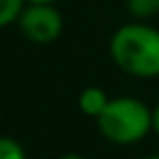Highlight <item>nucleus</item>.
Listing matches in <instances>:
<instances>
[{"label":"nucleus","instance_id":"obj_1","mask_svg":"<svg viewBox=\"0 0 159 159\" xmlns=\"http://www.w3.org/2000/svg\"><path fill=\"white\" fill-rule=\"evenodd\" d=\"M110 58L118 71L135 80L159 78V28L133 20L110 37Z\"/></svg>","mask_w":159,"mask_h":159},{"label":"nucleus","instance_id":"obj_2","mask_svg":"<svg viewBox=\"0 0 159 159\" xmlns=\"http://www.w3.org/2000/svg\"><path fill=\"white\" fill-rule=\"evenodd\" d=\"M101 138L116 146H131L153 131V112L142 99L123 95L110 97L106 110L95 118Z\"/></svg>","mask_w":159,"mask_h":159},{"label":"nucleus","instance_id":"obj_3","mask_svg":"<svg viewBox=\"0 0 159 159\" xmlns=\"http://www.w3.org/2000/svg\"><path fill=\"white\" fill-rule=\"evenodd\" d=\"M17 26L30 43L48 45V43H54L56 39H60L65 20H62V13L56 9V4L26 2V7L22 9L17 17Z\"/></svg>","mask_w":159,"mask_h":159},{"label":"nucleus","instance_id":"obj_4","mask_svg":"<svg viewBox=\"0 0 159 159\" xmlns=\"http://www.w3.org/2000/svg\"><path fill=\"white\" fill-rule=\"evenodd\" d=\"M107 101H110V95L101 86H86V88H82V93L78 95L80 112L84 116H88V118H97L106 110Z\"/></svg>","mask_w":159,"mask_h":159},{"label":"nucleus","instance_id":"obj_5","mask_svg":"<svg viewBox=\"0 0 159 159\" xmlns=\"http://www.w3.org/2000/svg\"><path fill=\"white\" fill-rule=\"evenodd\" d=\"M125 7L133 20L148 22L159 15V0H125Z\"/></svg>","mask_w":159,"mask_h":159},{"label":"nucleus","instance_id":"obj_6","mask_svg":"<svg viewBox=\"0 0 159 159\" xmlns=\"http://www.w3.org/2000/svg\"><path fill=\"white\" fill-rule=\"evenodd\" d=\"M24 7L26 0H0V28L17 24V17Z\"/></svg>","mask_w":159,"mask_h":159},{"label":"nucleus","instance_id":"obj_7","mask_svg":"<svg viewBox=\"0 0 159 159\" xmlns=\"http://www.w3.org/2000/svg\"><path fill=\"white\" fill-rule=\"evenodd\" d=\"M0 159H28L24 146L20 144V140L9 138V135H0Z\"/></svg>","mask_w":159,"mask_h":159},{"label":"nucleus","instance_id":"obj_8","mask_svg":"<svg viewBox=\"0 0 159 159\" xmlns=\"http://www.w3.org/2000/svg\"><path fill=\"white\" fill-rule=\"evenodd\" d=\"M151 112H153V133L159 135V101L151 107Z\"/></svg>","mask_w":159,"mask_h":159},{"label":"nucleus","instance_id":"obj_9","mask_svg":"<svg viewBox=\"0 0 159 159\" xmlns=\"http://www.w3.org/2000/svg\"><path fill=\"white\" fill-rule=\"evenodd\" d=\"M58 159H86V157L80 155V153H65V155H60Z\"/></svg>","mask_w":159,"mask_h":159},{"label":"nucleus","instance_id":"obj_10","mask_svg":"<svg viewBox=\"0 0 159 159\" xmlns=\"http://www.w3.org/2000/svg\"><path fill=\"white\" fill-rule=\"evenodd\" d=\"M26 2H32V4H56L58 0H26Z\"/></svg>","mask_w":159,"mask_h":159},{"label":"nucleus","instance_id":"obj_11","mask_svg":"<svg viewBox=\"0 0 159 159\" xmlns=\"http://www.w3.org/2000/svg\"><path fill=\"white\" fill-rule=\"evenodd\" d=\"M142 159H159V155L155 153V155H146V157H142Z\"/></svg>","mask_w":159,"mask_h":159}]
</instances>
